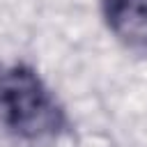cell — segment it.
<instances>
[{
	"label": "cell",
	"instance_id": "1",
	"mask_svg": "<svg viewBox=\"0 0 147 147\" xmlns=\"http://www.w3.org/2000/svg\"><path fill=\"white\" fill-rule=\"evenodd\" d=\"M0 124L16 140L41 145L64 131L67 115L34 67L11 62L0 64Z\"/></svg>",
	"mask_w": 147,
	"mask_h": 147
},
{
	"label": "cell",
	"instance_id": "2",
	"mask_svg": "<svg viewBox=\"0 0 147 147\" xmlns=\"http://www.w3.org/2000/svg\"><path fill=\"white\" fill-rule=\"evenodd\" d=\"M108 32L131 53L147 57V0H99Z\"/></svg>",
	"mask_w": 147,
	"mask_h": 147
}]
</instances>
